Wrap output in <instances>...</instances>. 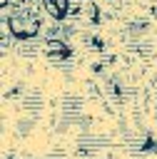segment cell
I'll use <instances>...</instances> for the list:
<instances>
[{"instance_id": "1", "label": "cell", "mask_w": 157, "mask_h": 159, "mask_svg": "<svg viewBox=\"0 0 157 159\" xmlns=\"http://www.w3.org/2000/svg\"><path fill=\"white\" fill-rule=\"evenodd\" d=\"M7 30L15 40H35L40 32V17L30 5L12 7L7 12Z\"/></svg>"}, {"instance_id": "2", "label": "cell", "mask_w": 157, "mask_h": 159, "mask_svg": "<svg viewBox=\"0 0 157 159\" xmlns=\"http://www.w3.org/2000/svg\"><path fill=\"white\" fill-rule=\"evenodd\" d=\"M42 50H45L47 60H50V62H57V65H62V62H67V60L72 57V47H70L62 37H47L45 45H42Z\"/></svg>"}, {"instance_id": "3", "label": "cell", "mask_w": 157, "mask_h": 159, "mask_svg": "<svg viewBox=\"0 0 157 159\" xmlns=\"http://www.w3.org/2000/svg\"><path fill=\"white\" fill-rule=\"evenodd\" d=\"M42 7L47 10L50 17H55L57 22H62L70 15V10H72V0H42Z\"/></svg>"}, {"instance_id": "4", "label": "cell", "mask_w": 157, "mask_h": 159, "mask_svg": "<svg viewBox=\"0 0 157 159\" xmlns=\"http://www.w3.org/2000/svg\"><path fill=\"white\" fill-rule=\"evenodd\" d=\"M10 2H12V0H0V5H2V7H7Z\"/></svg>"}]
</instances>
